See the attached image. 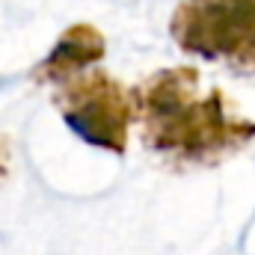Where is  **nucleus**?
Returning a JSON list of instances; mask_svg holds the SVG:
<instances>
[{
	"label": "nucleus",
	"mask_w": 255,
	"mask_h": 255,
	"mask_svg": "<svg viewBox=\"0 0 255 255\" xmlns=\"http://www.w3.org/2000/svg\"><path fill=\"white\" fill-rule=\"evenodd\" d=\"M54 89V104L77 139L110 154H125L136 116L133 89L95 65L57 83Z\"/></svg>",
	"instance_id": "3"
},
{
	"label": "nucleus",
	"mask_w": 255,
	"mask_h": 255,
	"mask_svg": "<svg viewBox=\"0 0 255 255\" xmlns=\"http://www.w3.org/2000/svg\"><path fill=\"white\" fill-rule=\"evenodd\" d=\"M169 36L190 57L255 74V0H178Z\"/></svg>",
	"instance_id": "2"
},
{
	"label": "nucleus",
	"mask_w": 255,
	"mask_h": 255,
	"mask_svg": "<svg viewBox=\"0 0 255 255\" xmlns=\"http://www.w3.org/2000/svg\"><path fill=\"white\" fill-rule=\"evenodd\" d=\"M107 57V39L98 27L92 24H71L65 27L63 36L54 42V48L48 51V57L33 68V80L36 83H63L68 77L98 65Z\"/></svg>",
	"instance_id": "4"
},
{
	"label": "nucleus",
	"mask_w": 255,
	"mask_h": 255,
	"mask_svg": "<svg viewBox=\"0 0 255 255\" xmlns=\"http://www.w3.org/2000/svg\"><path fill=\"white\" fill-rule=\"evenodd\" d=\"M133 113L145 151L169 169L220 166L255 139V119L220 86H202L193 65L151 71L133 86Z\"/></svg>",
	"instance_id": "1"
},
{
	"label": "nucleus",
	"mask_w": 255,
	"mask_h": 255,
	"mask_svg": "<svg viewBox=\"0 0 255 255\" xmlns=\"http://www.w3.org/2000/svg\"><path fill=\"white\" fill-rule=\"evenodd\" d=\"M9 169H12V148H9V139L0 136V181L9 175Z\"/></svg>",
	"instance_id": "5"
}]
</instances>
